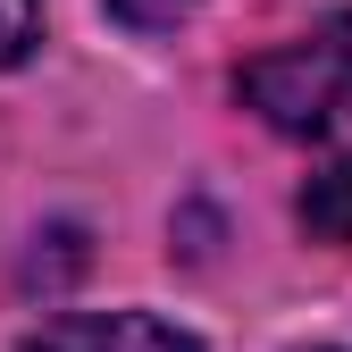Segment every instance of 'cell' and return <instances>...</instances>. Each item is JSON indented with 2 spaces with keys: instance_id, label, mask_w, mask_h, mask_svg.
I'll return each instance as SVG.
<instances>
[{
  "instance_id": "277c9868",
  "label": "cell",
  "mask_w": 352,
  "mask_h": 352,
  "mask_svg": "<svg viewBox=\"0 0 352 352\" xmlns=\"http://www.w3.org/2000/svg\"><path fill=\"white\" fill-rule=\"evenodd\" d=\"M42 34V0H0V67H17Z\"/></svg>"
},
{
  "instance_id": "7a4b0ae2",
  "label": "cell",
  "mask_w": 352,
  "mask_h": 352,
  "mask_svg": "<svg viewBox=\"0 0 352 352\" xmlns=\"http://www.w3.org/2000/svg\"><path fill=\"white\" fill-rule=\"evenodd\" d=\"M25 352H201V344L151 311H67L51 327H34Z\"/></svg>"
},
{
  "instance_id": "6da1fadb",
  "label": "cell",
  "mask_w": 352,
  "mask_h": 352,
  "mask_svg": "<svg viewBox=\"0 0 352 352\" xmlns=\"http://www.w3.org/2000/svg\"><path fill=\"white\" fill-rule=\"evenodd\" d=\"M243 101L277 126V135H336L352 126V9L294 34L285 51L243 67Z\"/></svg>"
},
{
  "instance_id": "5b68a950",
  "label": "cell",
  "mask_w": 352,
  "mask_h": 352,
  "mask_svg": "<svg viewBox=\"0 0 352 352\" xmlns=\"http://www.w3.org/2000/svg\"><path fill=\"white\" fill-rule=\"evenodd\" d=\"M109 9H118L126 25H143V34H160V25H176V17H185L193 0H109Z\"/></svg>"
},
{
  "instance_id": "3957f363",
  "label": "cell",
  "mask_w": 352,
  "mask_h": 352,
  "mask_svg": "<svg viewBox=\"0 0 352 352\" xmlns=\"http://www.w3.org/2000/svg\"><path fill=\"white\" fill-rule=\"evenodd\" d=\"M302 227L319 243H352V160L319 168L311 185H302Z\"/></svg>"
}]
</instances>
